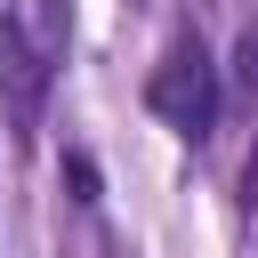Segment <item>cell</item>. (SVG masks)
<instances>
[{
	"label": "cell",
	"instance_id": "cell-3",
	"mask_svg": "<svg viewBox=\"0 0 258 258\" xmlns=\"http://www.w3.org/2000/svg\"><path fill=\"white\" fill-rule=\"evenodd\" d=\"M234 81H242V97H258V24H250L242 48H234Z\"/></svg>",
	"mask_w": 258,
	"mask_h": 258
},
{
	"label": "cell",
	"instance_id": "cell-2",
	"mask_svg": "<svg viewBox=\"0 0 258 258\" xmlns=\"http://www.w3.org/2000/svg\"><path fill=\"white\" fill-rule=\"evenodd\" d=\"M0 81H8L16 121H32V113H40V81H48V64H40V48L24 40V24H0Z\"/></svg>",
	"mask_w": 258,
	"mask_h": 258
},
{
	"label": "cell",
	"instance_id": "cell-4",
	"mask_svg": "<svg viewBox=\"0 0 258 258\" xmlns=\"http://www.w3.org/2000/svg\"><path fill=\"white\" fill-rule=\"evenodd\" d=\"M242 194H250V210H258V145H250V161H242Z\"/></svg>",
	"mask_w": 258,
	"mask_h": 258
},
{
	"label": "cell",
	"instance_id": "cell-1",
	"mask_svg": "<svg viewBox=\"0 0 258 258\" xmlns=\"http://www.w3.org/2000/svg\"><path fill=\"white\" fill-rule=\"evenodd\" d=\"M145 105L177 129V137H210L218 129V64H210V48L185 32V40H169V56L153 64V81H145Z\"/></svg>",
	"mask_w": 258,
	"mask_h": 258
}]
</instances>
